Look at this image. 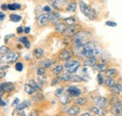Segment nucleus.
Instances as JSON below:
<instances>
[{
    "mask_svg": "<svg viewBox=\"0 0 122 116\" xmlns=\"http://www.w3.org/2000/svg\"><path fill=\"white\" fill-rule=\"evenodd\" d=\"M81 56L86 58H92L96 57V56H100L102 54V51L101 50L100 46L98 45L97 42L95 41H88L87 43L84 45V47L82 48L80 53Z\"/></svg>",
    "mask_w": 122,
    "mask_h": 116,
    "instance_id": "nucleus-1",
    "label": "nucleus"
},
{
    "mask_svg": "<svg viewBox=\"0 0 122 116\" xmlns=\"http://www.w3.org/2000/svg\"><path fill=\"white\" fill-rule=\"evenodd\" d=\"M80 65L81 63L78 60H69V61H66L65 63V68L68 73L73 74L78 70V68H80Z\"/></svg>",
    "mask_w": 122,
    "mask_h": 116,
    "instance_id": "nucleus-2",
    "label": "nucleus"
},
{
    "mask_svg": "<svg viewBox=\"0 0 122 116\" xmlns=\"http://www.w3.org/2000/svg\"><path fill=\"white\" fill-rule=\"evenodd\" d=\"M80 10H81L82 13L84 15H86L88 19L94 20L96 18V15H95V12L93 11V10H91L87 6V4H86V2H84L83 0L80 1Z\"/></svg>",
    "mask_w": 122,
    "mask_h": 116,
    "instance_id": "nucleus-3",
    "label": "nucleus"
},
{
    "mask_svg": "<svg viewBox=\"0 0 122 116\" xmlns=\"http://www.w3.org/2000/svg\"><path fill=\"white\" fill-rule=\"evenodd\" d=\"M56 13H43L41 14L38 19H37V23L40 26H43L48 24V22H52V20L55 18Z\"/></svg>",
    "mask_w": 122,
    "mask_h": 116,
    "instance_id": "nucleus-4",
    "label": "nucleus"
},
{
    "mask_svg": "<svg viewBox=\"0 0 122 116\" xmlns=\"http://www.w3.org/2000/svg\"><path fill=\"white\" fill-rule=\"evenodd\" d=\"M111 111L115 116H122V103L118 99L112 101Z\"/></svg>",
    "mask_w": 122,
    "mask_h": 116,
    "instance_id": "nucleus-5",
    "label": "nucleus"
},
{
    "mask_svg": "<svg viewBox=\"0 0 122 116\" xmlns=\"http://www.w3.org/2000/svg\"><path fill=\"white\" fill-rule=\"evenodd\" d=\"M18 58H19V54L16 52H10L9 53H7L5 55H2L1 61L4 62V60H5L9 64H12V63H14L18 60Z\"/></svg>",
    "mask_w": 122,
    "mask_h": 116,
    "instance_id": "nucleus-6",
    "label": "nucleus"
},
{
    "mask_svg": "<svg viewBox=\"0 0 122 116\" xmlns=\"http://www.w3.org/2000/svg\"><path fill=\"white\" fill-rule=\"evenodd\" d=\"M14 89V85H13V83H11V82H5V83H1V86H0V96H1V97H3V95L5 94V92L6 93H10V92H11L12 90Z\"/></svg>",
    "mask_w": 122,
    "mask_h": 116,
    "instance_id": "nucleus-7",
    "label": "nucleus"
},
{
    "mask_svg": "<svg viewBox=\"0 0 122 116\" xmlns=\"http://www.w3.org/2000/svg\"><path fill=\"white\" fill-rule=\"evenodd\" d=\"M67 93L69 94L70 97H80L81 94H82V91L78 88L77 86L74 85H71V86H69L67 89Z\"/></svg>",
    "mask_w": 122,
    "mask_h": 116,
    "instance_id": "nucleus-8",
    "label": "nucleus"
},
{
    "mask_svg": "<svg viewBox=\"0 0 122 116\" xmlns=\"http://www.w3.org/2000/svg\"><path fill=\"white\" fill-rule=\"evenodd\" d=\"M58 57H59V60H62V61H69L72 57V53L68 49L62 50L58 54Z\"/></svg>",
    "mask_w": 122,
    "mask_h": 116,
    "instance_id": "nucleus-9",
    "label": "nucleus"
},
{
    "mask_svg": "<svg viewBox=\"0 0 122 116\" xmlns=\"http://www.w3.org/2000/svg\"><path fill=\"white\" fill-rule=\"evenodd\" d=\"M96 102V105L99 106L100 108L102 109H105L109 106V100L107 99L106 97H99L95 99Z\"/></svg>",
    "mask_w": 122,
    "mask_h": 116,
    "instance_id": "nucleus-10",
    "label": "nucleus"
},
{
    "mask_svg": "<svg viewBox=\"0 0 122 116\" xmlns=\"http://www.w3.org/2000/svg\"><path fill=\"white\" fill-rule=\"evenodd\" d=\"M88 36H89V33H88L87 31L83 30V31H80V32L76 33V34L72 37V40H74V39H81V40H86V41Z\"/></svg>",
    "mask_w": 122,
    "mask_h": 116,
    "instance_id": "nucleus-11",
    "label": "nucleus"
},
{
    "mask_svg": "<svg viewBox=\"0 0 122 116\" xmlns=\"http://www.w3.org/2000/svg\"><path fill=\"white\" fill-rule=\"evenodd\" d=\"M90 111H92L93 113L97 114L99 116H104L105 115V111H104V109H102L100 108L99 106H94L90 108Z\"/></svg>",
    "mask_w": 122,
    "mask_h": 116,
    "instance_id": "nucleus-12",
    "label": "nucleus"
},
{
    "mask_svg": "<svg viewBox=\"0 0 122 116\" xmlns=\"http://www.w3.org/2000/svg\"><path fill=\"white\" fill-rule=\"evenodd\" d=\"M79 112H80V108L75 106V105L70 107V108L67 110V113L71 116H75V115H77Z\"/></svg>",
    "mask_w": 122,
    "mask_h": 116,
    "instance_id": "nucleus-13",
    "label": "nucleus"
},
{
    "mask_svg": "<svg viewBox=\"0 0 122 116\" xmlns=\"http://www.w3.org/2000/svg\"><path fill=\"white\" fill-rule=\"evenodd\" d=\"M65 36L67 37H70V36H74L76 34V25H71V26H69L67 27L66 31L64 32Z\"/></svg>",
    "mask_w": 122,
    "mask_h": 116,
    "instance_id": "nucleus-14",
    "label": "nucleus"
},
{
    "mask_svg": "<svg viewBox=\"0 0 122 116\" xmlns=\"http://www.w3.org/2000/svg\"><path fill=\"white\" fill-rule=\"evenodd\" d=\"M84 64H85L86 67H92V68H94L97 65V58L92 57V58H88V59H86Z\"/></svg>",
    "mask_w": 122,
    "mask_h": 116,
    "instance_id": "nucleus-15",
    "label": "nucleus"
},
{
    "mask_svg": "<svg viewBox=\"0 0 122 116\" xmlns=\"http://www.w3.org/2000/svg\"><path fill=\"white\" fill-rule=\"evenodd\" d=\"M69 100H70V96L68 93H63L59 97V101L63 105H67L69 103Z\"/></svg>",
    "mask_w": 122,
    "mask_h": 116,
    "instance_id": "nucleus-16",
    "label": "nucleus"
},
{
    "mask_svg": "<svg viewBox=\"0 0 122 116\" xmlns=\"http://www.w3.org/2000/svg\"><path fill=\"white\" fill-rule=\"evenodd\" d=\"M67 2H68V0H55L52 4H53V6H54V8H55L56 10H58L59 7L64 6Z\"/></svg>",
    "mask_w": 122,
    "mask_h": 116,
    "instance_id": "nucleus-17",
    "label": "nucleus"
},
{
    "mask_svg": "<svg viewBox=\"0 0 122 116\" xmlns=\"http://www.w3.org/2000/svg\"><path fill=\"white\" fill-rule=\"evenodd\" d=\"M53 63H55V60H50V59H47V60H44V61L41 62V63H40V65H41V68H46L51 67Z\"/></svg>",
    "mask_w": 122,
    "mask_h": 116,
    "instance_id": "nucleus-18",
    "label": "nucleus"
},
{
    "mask_svg": "<svg viewBox=\"0 0 122 116\" xmlns=\"http://www.w3.org/2000/svg\"><path fill=\"white\" fill-rule=\"evenodd\" d=\"M34 55L37 59H40V58H42L44 55V52L41 48H37L35 51H34Z\"/></svg>",
    "mask_w": 122,
    "mask_h": 116,
    "instance_id": "nucleus-19",
    "label": "nucleus"
},
{
    "mask_svg": "<svg viewBox=\"0 0 122 116\" xmlns=\"http://www.w3.org/2000/svg\"><path fill=\"white\" fill-rule=\"evenodd\" d=\"M117 74V70L116 68H109L105 71V76L107 78H113Z\"/></svg>",
    "mask_w": 122,
    "mask_h": 116,
    "instance_id": "nucleus-20",
    "label": "nucleus"
},
{
    "mask_svg": "<svg viewBox=\"0 0 122 116\" xmlns=\"http://www.w3.org/2000/svg\"><path fill=\"white\" fill-rule=\"evenodd\" d=\"M94 69H96V70H98V71L102 72V71H106L108 68H107L106 64L102 63V64H97V65L94 67Z\"/></svg>",
    "mask_w": 122,
    "mask_h": 116,
    "instance_id": "nucleus-21",
    "label": "nucleus"
},
{
    "mask_svg": "<svg viewBox=\"0 0 122 116\" xmlns=\"http://www.w3.org/2000/svg\"><path fill=\"white\" fill-rule=\"evenodd\" d=\"M29 105H30V101H29V100H25V101L20 103V104L17 106V111H22V110L27 108Z\"/></svg>",
    "mask_w": 122,
    "mask_h": 116,
    "instance_id": "nucleus-22",
    "label": "nucleus"
},
{
    "mask_svg": "<svg viewBox=\"0 0 122 116\" xmlns=\"http://www.w3.org/2000/svg\"><path fill=\"white\" fill-rule=\"evenodd\" d=\"M19 41L21 42V43H23L25 45V48H29L30 47V41H29V39L27 38V37H23V38H20L19 39Z\"/></svg>",
    "mask_w": 122,
    "mask_h": 116,
    "instance_id": "nucleus-23",
    "label": "nucleus"
},
{
    "mask_svg": "<svg viewBox=\"0 0 122 116\" xmlns=\"http://www.w3.org/2000/svg\"><path fill=\"white\" fill-rule=\"evenodd\" d=\"M33 100L36 102H40V101H42L44 98H45V97L41 94V93H38V94H36L35 96H33Z\"/></svg>",
    "mask_w": 122,
    "mask_h": 116,
    "instance_id": "nucleus-24",
    "label": "nucleus"
},
{
    "mask_svg": "<svg viewBox=\"0 0 122 116\" xmlns=\"http://www.w3.org/2000/svg\"><path fill=\"white\" fill-rule=\"evenodd\" d=\"M86 102H87V100L85 97H78L74 100L75 105H79V106H84V105L86 104Z\"/></svg>",
    "mask_w": 122,
    "mask_h": 116,
    "instance_id": "nucleus-25",
    "label": "nucleus"
},
{
    "mask_svg": "<svg viewBox=\"0 0 122 116\" xmlns=\"http://www.w3.org/2000/svg\"><path fill=\"white\" fill-rule=\"evenodd\" d=\"M66 29H67V26L64 24H58L57 25H56V30L58 33H61V34H64V32L66 31Z\"/></svg>",
    "mask_w": 122,
    "mask_h": 116,
    "instance_id": "nucleus-26",
    "label": "nucleus"
},
{
    "mask_svg": "<svg viewBox=\"0 0 122 116\" xmlns=\"http://www.w3.org/2000/svg\"><path fill=\"white\" fill-rule=\"evenodd\" d=\"M22 8V5L19 3H12V4H9V10H20Z\"/></svg>",
    "mask_w": 122,
    "mask_h": 116,
    "instance_id": "nucleus-27",
    "label": "nucleus"
},
{
    "mask_svg": "<svg viewBox=\"0 0 122 116\" xmlns=\"http://www.w3.org/2000/svg\"><path fill=\"white\" fill-rule=\"evenodd\" d=\"M10 21L13 22V23H18L22 20V16L21 15H18V14H10Z\"/></svg>",
    "mask_w": 122,
    "mask_h": 116,
    "instance_id": "nucleus-28",
    "label": "nucleus"
},
{
    "mask_svg": "<svg viewBox=\"0 0 122 116\" xmlns=\"http://www.w3.org/2000/svg\"><path fill=\"white\" fill-rule=\"evenodd\" d=\"M71 78H72V74L67 73V74H64L61 76L60 80L62 82H70V81H71Z\"/></svg>",
    "mask_w": 122,
    "mask_h": 116,
    "instance_id": "nucleus-29",
    "label": "nucleus"
},
{
    "mask_svg": "<svg viewBox=\"0 0 122 116\" xmlns=\"http://www.w3.org/2000/svg\"><path fill=\"white\" fill-rule=\"evenodd\" d=\"M75 10H76L75 2H71L67 7V11H69V12H73V11H75Z\"/></svg>",
    "mask_w": 122,
    "mask_h": 116,
    "instance_id": "nucleus-30",
    "label": "nucleus"
},
{
    "mask_svg": "<svg viewBox=\"0 0 122 116\" xmlns=\"http://www.w3.org/2000/svg\"><path fill=\"white\" fill-rule=\"evenodd\" d=\"M64 22H65L66 24L71 26V25H74V24H75V18H73V17H69V18L64 19Z\"/></svg>",
    "mask_w": 122,
    "mask_h": 116,
    "instance_id": "nucleus-31",
    "label": "nucleus"
},
{
    "mask_svg": "<svg viewBox=\"0 0 122 116\" xmlns=\"http://www.w3.org/2000/svg\"><path fill=\"white\" fill-rule=\"evenodd\" d=\"M63 67L61 66V65H56L54 68H53V72H54V74L55 75H59L62 71H63Z\"/></svg>",
    "mask_w": 122,
    "mask_h": 116,
    "instance_id": "nucleus-32",
    "label": "nucleus"
},
{
    "mask_svg": "<svg viewBox=\"0 0 122 116\" xmlns=\"http://www.w3.org/2000/svg\"><path fill=\"white\" fill-rule=\"evenodd\" d=\"M111 89H112V92L115 94H120L122 92V86L120 84H115V86H113Z\"/></svg>",
    "mask_w": 122,
    "mask_h": 116,
    "instance_id": "nucleus-33",
    "label": "nucleus"
},
{
    "mask_svg": "<svg viewBox=\"0 0 122 116\" xmlns=\"http://www.w3.org/2000/svg\"><path fill=\"white\" fill-rule=\"evenodd\" d=\"M104 83L106 84V86L110 87V88H112L113 86H115V84H116L114 79H112V78H107V79H105Z\"/></svg>",
    "mask_w": 122,
    "mask_h": 116,
    "instance_id": "nucleus-34",
    "label": "nucleus"
},
{
    "mask_svg": "<svg viewBox=\"0 0 122 116\" xmlns=\"http://www.w3.org/2000/svg\"><path fill=\"white\" fill-rule=\"evenodd\" d=\"M28 84L30 85L32 88H34L36 91H38V90H40L41 89V86L38 84V82H35L34 80H30L29 82H28Z\"/></svg>",
    "mask_w": 122,
    "mask_h": 116,
    "instance_id": "nucleus-35",
    "label": "nucleus"
},
{
    "mask_svg": "<svg viewBox=\"0 0 122 116\" xmlns=\"http://www.w3.org/2000/svg\"><path fill=\"white\" fill-rule=\"evenodd\" d=\"M25 91L27 94H29V95H33V94L35 93V91H36V90H35L34 88H32L29 84H27V83H26V84L25 85Z\"/></svg>",
    "mask_w": 122,
    "mask_h": 116,
    "instance_id": "nucleus-36",
    "label": "nucleus"
},
{
    "mask_svg": "<svg viewBox=\"0 0 122 116\" xmlns=\"http://www.w3.org/2000/svg\"><path fill=\"white\" fill-rule=\"evenodd\" d=\"M0 52H1V54H2V55H5V54L9 53L10 52V50L7 46H2L1 49H0Z\"/></svg>",
    "mask_w": 122,
    "mask_h": 116,
    "instance_id": "nucleus-37",
    "label": "nucleus"
},
{
    "mask_svg": "<svg viewBox=\"0 0 122 116\" xmlns=\"http://www.w3.org/2000/svg\"><path fill=\"white\" fill-rule=\"evenodd\" d=\"M15 69L17 71H22L24 69V64L22 62H17L15 64Z\"/></svg>",
    "mask_w": 122,
    "mask_h": 116,
    "instance_id": "nucleus-38",
    "label": "nucleus"
},
{
    "mask_svg": "<svg viewBox=\"0 0 122 116\" xmlns=\"http://www.w3.org/2000/svg\"><path fill=\"white\" fill-rule=\"evenodd\" d=\"M82 81H84L82 77L76 76V75H72V78H71V82H82Z\"/></svg>",
    "mask_w": 122,
    "mask_h": 116,
    "instance_id": "nucleus-39",
    "label": "nucleus"
},
{
    "mask_svg": "<svg viewBox=\"0 0 122 116\" xmlns=\"http://www.w3.org/2000/svg\"><path fill=\"white\" fill-rule=\"evenodd\" d=\"M97 78H98V83H99L100 85H102V82H103V77H102V73H99L98 76H97Z\"/></svg>",
    "mask_w": 122,
    "mask_h": 116,
    "instance_id": "nucleus-40",
    "label": "nucleus"
},
{
    "mask_svg": "<svg viewBox=\"0 0 122 116\" xmlns=\"http://www.w3.org/2000/svg\"><path fill=\"white\" fill-rule=\"evenodd\" d=\"M105 24L108 25V26H110V27H116L117 25V24L116 22H112V21H107L106 23H105Z\"/></svg>",
    "mask_w": 122,
    "mask_h": 116,
    "instance_id": "nucleus-41",
    "label": "nucleus"
},
{
    "mask_svg": "<svg viewBox=\"0 0 122 116\" xmlns=\"http://www.w3.org/2000/svg\"><path fill=\"white\" fill-rule=\"evenodd\" d=\"M42 11H44L45 13H52V9L50 6H44L42 8Z\"/></svg>",
    "mask_w": 122,
    "mask_h": 116,
    "instance_id": "nucleus-42",
    "label": "nucleus"
},
{
    "mask_svg": "<svg viewBox=\"0 0 122 116\" xmlns=\"http://www.w3.org/2000/svg\"><path fill=\"white\" fill-rule=\"evenodd\" d=\"M37 74H38V76L44 75V74H45V69H44L43 68H39L38 70H37Z\"/></svg>",
    "mask_w": 122,
    "mask_h": 116,
    "instance_id": "nucleus-43",
    "label": "nucleus"
},
{
    "mask_svg": "<svg viewBox=\"0 0 122 116\" xmlns=\"http://www.w3.org/2000/svg\"><path fill=\"white\" fill-rule=\"evenodd\" d=\"M63 91H64V89H63V88H58V89L56 91V94H55V95H56V97H60L61 95L64 93Z\"/></svg>",
    "mask_w": 122,
    "mask_h": 116,
    "instance_id": "nucleus-44",
    "label": "nucleus"
},
{
    "mask_svg": "<svg viewBox=\"0 0 122 116\" xmlns=\"http://www.w3.org/2000/svg\"><path fill=\"white\" fill-rule=\"evenodd\" d=\"M14 35L13 34H10V35H7V36H5V38H4V41H5V43H7L8 41H9V39L11 38V37H13Z\"/></svg>",
    "mask_w": 122,
    "mask_h": 116,
    "instance_id": "nucleus-45",
    "label": "nucleus"
},
{
    "mask_svg": "<svg viewBox=\"0 0 122 116\" xmlns=\"http://www.w3.org/2000/svg\"><path fill=\"white\" fill-rule=\"evenodd\" d=\"M60 81H61V80H60V77H58V78L56 77V79H55V80L53 81L52 84H53V85H56V83H58V82H59Z\"/></svg>",
    "mask_w": 122,
    "mask_h": 116,
    "instance_id": "nucleus-46",
    "label": "nucleus"
},
{
    "mask_svg": "<svg viewBox=\"0 0 122 116\" xmlns=\"http://www.w3.org/2000/svg\"><path fill=\"white\" fill-rule=\"evenodd\" d=\"M1 10H9V5H8V4H2V5H1Z\"/></svg>",
    "mask_w": 122,
    "mask_h": 116,
    "instance_id": "nucleus-47",
    "label": "nucleus"
},
{
    "mask_svg": "<svg viewBox=\"0 0 122 116\" xmlns=\"http://www.w3.org/2000/svg\"><path fill=\"white\" fill-rule=\"evenodd\" d=\"M23 32H25V28H23V26H20V27L17 28V33L18 34H21Z\"/></svg>",
    "mask_w": 122,
    "mask_h": 116,
    "instance_id": "nucleus-48",
    "label": "nucleus"
},
{
    "mask_svg": "<svg viewBox=\"0 0 122 116\" xmlns=\"http://www.w3.org/2000/svg\"><path fill=\"white\" fill-rule=\"evenodd\" d=\"M5 18H6V15L4 14L3 11H1V12H0V20H1V21H4Z\"/></svg>",
    "mask_w": 122,
    "mask_h": 116,
    "instance_id": "nucleus-49",
    "label": "nucleus"
},
{
    "mask_svg": "<svg viewBox=\"0 0 122 116\" xmlns=\"http://www.w3.org/2000/svg\"><path fill=\"white\" fill-rule=\"evenodd\" d=\"M17 104H18V105L20 104V99H19V98H15V99H14V101L12 103V106H16Z\"/></svg>",
    "mask_w": 122,
    "mask_h": 116,
    "instance_id": "nucleus-50",
    "label": "nucleus"
},
{
    "mask_svg": "<svg viewBox=\"0 0 122 116\" xmlns=\"http://www.w3.org/2000/svg\"><path fill=\"white\" fill-rule=\"evenodd\" d=\"M29 32H30V27H29V26H27V27L25 28V34H28Z\"/></svg>",
    "mask_w": 122,
    "mask_h": 116,
    "instance_id": "nucleus-51",
    "label": "nucleus"
},
{
    "mask_svg": "<svg viewBox=\"0 0 122 116\" xmlns=\"http://www.w3.org/2000/svg\"><path fill=\"white\" fill-rule=\"evenodd\" d=\"M6 105H7V103L1 98V107H6Z\"/></svg>",
    "mask_w": 122,
    "mask_h": 116,
    "instance_id": "nucleus-52",
    "label": "nucleus"
},
{
    "mask_svg": "<svg viewBox=\"0 0 122 116\" xmlns=\"http://www.w3.org/2000/svg\"><path fill=\"white\" fill-rule=\"evenodd\" d=\"M80 116H92L89 112H85V113H83V114H80Z\"/></svg>",
    "mask_w": 122,
    "mask_h": 116,
    "instance_id": "nucleus-53",
    "label": "nucleus"
},
{
    "mask_svg": "<svg viewBox=\"0 0 122 116\" xmlns=\"http://www.w3.org/2000/svg\"><path fill=\"white\" fill-rule=\"evenodd\" d=\"M5 75H6V72L4 73V70H3V69H1V75H0V77H1V78H3Z\"/></svg>",
    "mask_w": 122,
    "mask_h": 116,
    "instance_id": "nucleus-54",
    "label": "nucleus"
},
{
    "mask_svg": "<svg viewBox=\"0 0 122 116\" xmlns=\"http://www.w3.org/2000/svg\"><path fill=\"white\" fill-rule=\"evenodd\" d=\"M103 2H106V0H103Z\"/></svg>",
    "mask_w": 122,
    "mask_h": 116,
    "instance_id": "nucleus-55",
    "label": "nucleus"
},
{
    "mask_svg": "<svg viewBox=\"0 0 122 116\" xmlns=\"http://www.w3.org/2000/svg\"><path fill=\"white\" fill-rule=\"evenodd\" d=\"M55 116H60V115H55Z\"/></svg>",
    "mask_w": 122,
    "mask_h": 116,
    "instance_id": "nucleus-56",
    "label": "nucleus"
}]
</instances>
